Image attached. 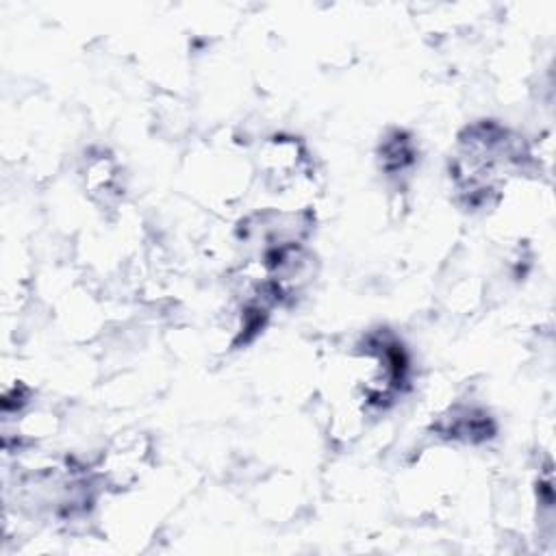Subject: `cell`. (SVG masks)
Wrapping results in <instances>:
<instances>
[{"mask_svg":"<svg viewBox=\"0 0 556 556\" xmlns=\"http://www.w3.org/2000/svg\"><path fill=\"white\" fill-rule=\"evenodd\" d=\"M521 143L502 126L482 122L467 128L460 137V154L454 161V180L458 191L478 206L497 191L502 172H508L521 161Z\"/></svg>","mask_w":556,"mask_h":556,"instance_id":"1","label":"cell"}]
</instances>
